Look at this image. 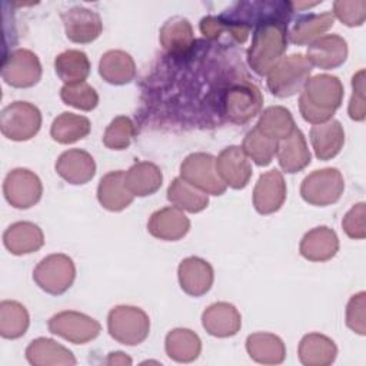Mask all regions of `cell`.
<instances>
[{
	"label": "cell",
	"instance_id": "cell-27",
	"mask_svg": "<svg viewBox=\"0 0 366 366\" xmlns=\"http://www.w3.org/2000/svg\"><path fill=\"white\" fill-rule=\"evenodd\" d=\"M246 350L254 362L263 365H277L286 357V346L283 340L267 332L249 335L246 339Z\"/></svg>",
	"mask_w": 366,
	"mask_h": 366
},
{
	"label": "cell",
	"instance_id": "cell-4",
	"mask_svg": "<svg viewBox=\"0 0 366 366\" xmlns=\"http://www.w3.org/2000/svg\"><path fill=\"white\" fill-rule=\"evenodd\" d=\"M107 329L110 336L119 343L136 346L149 336L150 320L140 307L120 305L109 312Z\"/></svg>",
	"mask_w": 366,
	"mask_h": 366
},
{
	"label": "cell",
	"instance_id": "cell-41",
	"mask_svg": "<svg viewBox=\"0 0 366 366\" xmlns=\"http://www.w3.org/2000/svg\"><path fill=\"white\" fill-rule=\"evenodd\" d=\"M136 134V127L127 116L114 117L103 134V143L112 150H124L130 146Z\"/></svg>",
	"mask_w": 366,
	"mask_h": 366
},
{
	"label": "cell",
	"instance_id": "cell-11",
	"mask_svg": "<svg viewBox=\"0 0 366 366\" xmlns=\"http://www.w3.org/2000/svg\"><path fill=\"white\" fill-rule=\"evenodd\" d=\"M3 80L13 87H31L41 77V64L39 57L27 49L10 51L1 69Z\"/></svg>",
	"mask_w": 366,
	"mask_h": 366
},
{
	"label": "cell",
	"instance_id": "cell-19",
	"mask_svg": "<svg viewBox=\"0 0 366 366\" xmlns=\"http://www.w3.org/2000/svg\"><path fill=\"white\" fill-rule=\"evenodd\" d=\"M202 325L214 337H230L240 330L242 316L232 303L217 302L204 309Z\"/></svg>",
	"mask_w": 366,
	"mask_h": 366
},
{
	"label": "cell",
	"instance_id": "cell-42",
	"mask_svg": "<svg viewBox=\"0 0 366 366\" xmlns=\"http://www.w3.org/2000/svg\"><path fill=\"white\" fill-rule=\"evenodd\" d=\"M60 97L66 104L84 112H90L99 104L97 92L86 81L64 84L60 90Z\"/></svg>",
	"mask_w": 366,
	"mask_h": 366
},
{
	"label": "cell",
	"instance_id": "cell-33",
	"mask_svg": "<svg viewBox=\"0 0 366 366\" xmlns=\"http://www.w3.org/2000/svg\"><path fill=\"white\" fill-rule=\"evenodd\" d=\"M335 23V16L332 11H325L320 14H306L296 20L293 24L289 39L295 44H310L323 33H326Z\"/></svg>",
	"mask_w": 366,
	"mask_h": 366
},
{
	"label": "cell",
	"instance_id": "cell-44",
	"mask_svg": "<svg viewBox=\"0 0 366 366\" xmlns=\"http://www.w3.org/2000/svg\"><path fill=\"white\" fill-rule=\"evenodd\" d=\"M366 293L359 292L353 295L346 306V325L355 333L366 335Z\"/></svg>",
	"mask_w": 366,
	"mask_h": 366
},
{
	"label": "cell",
	"instance_id": "cell-6",
	"mask_svg": "<svg viewBox=\"0 0 366 366\" xmlns=\"http://www.w3.org/2000/svg\"><path fill=\"white\" fill-rule=\"evenodd\" d=\"M41 126L40 110L29 102H13L0 113V129L3 136L14 142L34 137Z\"/></svg>",
	"mask_w": 366,
	"mask_h": 366
},
{
	"label": "cell",
	"instance_id": "cell-40",
	"mask_svg": "<svg viewBox=\"0 0 366 366\" xmlns=\"http://www.w3.org/2000/svg\"><path fill=\"white\" fill-rule=\"evenodd\" d=\"M200 31L207 39H217L223 31H229L237 41L243 43L247 39L250 26L244 21L236 20H226L223 16H207L200 20Z\"/></svg>",
	"mask_w": 366,
	"mask_h": 366
},
{
	"label": "cell",
	"instance_id": "cell-5",
	"mask_svg": "<svg viewBox=\"0 0 366 366\" xmlns=\"http://www.w3.org/2000/svg\"><path fill=\"white\" fill-rule=\"evenodd\" d=\"M76 277V267L64 253H53L39 262L33 270V280L36 285L50 295H61L73 285Z\"/></svg>",
	"mask_w": 366,
	"mask_h": 366
},
{
	"label": "cell",
	"instance_id": "cell-3",
	"mask_svg": "<svg viewBox=\"0 0 366 366\" xmlns=\"http://www.w3.org/2000/svg\"><path fill=\"white\" fill-rule=\"evenodd\" d=\"M313 66L300 53L283 57L266 76L267 89L276 97H290L302 92Z\"/></svg>",
	"mask_w": 366,
	"mask_h": 366
},
{
	"label": "cell",
	"instance_id": "cell-45",
	"mask_svg": "<svg viewBox=\"0 0 366 366\" xmlns=\"http://www.w3.org/2000/svg\"><path fill=\"white\" fill-rule=\"evenodd\" d=\"M365 216H366V204L360 202L353 204L352 209L342 219V227L350 239L362 240L366 237Z\"/></svg>",
	"mask_w": 366,
	"mask_h": 366
},
{
	"label": "cell",
	"instance_id": "cell-7",
	"mask_svg": "<svg viewBox=\"0 0 366 366\" xmlns=\"http://www.w3.org/2000/svg\"><path fill=\"white\" fill-rule=\"evenodd\" d=\"M180 177L212 196H220L227 189L217 173L216 157L209 153L189 154L180 164Z\"/></svg>",
	"mask_w": 366,
	"mask_h": 366
},
{
	"label": "cell",
	"instance_id": "cell-32",
	"mask_svg": "<svg viewBox=\"0 0 366 366\" xmlns=\"http://www.w3.org/2000/svg\"><path fill=\"white\" fill-rule=\"evenodd\" d=\"M164 349L170 359L187 363L199 357L202 350V342L199 336L190 329L177 327L167 333L164 340Z\"/></svg>",
	"mask_w": 366,
	"mask_h": 366
},
{
	"label": "cell",
	"instance_id": "cell-1",
	"mask_svg": "<svg viewBox=\"0 0 366 366\" xmlns=\"http://www.w3.org/2000/svg\"><path fill=\"white\" fill-rule=\"evenodd\" d=\"M343 84L332 74L309 77L299 96L302 117L312 124L329 122L343 100Z\"/></svg>",
	"mask_w": 366,
	"mask_h": 366
},
{
	"label": "cell",
	"instance_id": "cell-39",
	"mask_svg": "<svg viewBox=\"0 0 366 366\" xmlns=\"http://www.w3.org/2000/svg\"><path fill=\"white\" fill-rule=\"evenodd\" d=\"M277 140L264 136L256 127H253L244 134L242 149L257 166H267L277 152Z\"/></svg>",
	"mask_w": 366,
	"mask_h": 366
},
{
	"label": "cell",
	"instance_id": "cell-31",
	"mask_svg": "<svg viewBox=\"0 0 366 366\" xmlns=\"http://www.w3.org/2000/svg\"><path fill=\"white\" fill-rule=\"evenodd\" d=\"M100 76L110 84H126L136 76L133 57L123 50H109L99 61Z\"/></svg>",
	"mask_w": 366,
	"mask_h": 366
},
{
	"label": "cell",
	"instance_id": "cell-25",
	"mask_svg": "<svg viewBox=\"0 0 366 366\" xmlns=\"http://www.w3.org/2000/svg\"><path fill=\"white\" fill-rule=\"evenodd\" d=\"M309 136L315 154L320 160L333 159L345 144V130L340 122L333 119L322 124H313Z\"/></svg>",
	"mask_w": 366,
	"mask_h": 366
},
{
	"label": "cell",
	"instance_id": "cell-18",
	"mask_svg": "<svg viewBox=\"0 0 366 366\" xmlns=\"http://www.w3.org/2000/svg\"><path fill=\"white\" fill-rule=\"evenodd\" d=\"M189 229L190 220L186 217L183 210L174 206L156 210L147 222L149 233L156 239L167 242H174L184 237Z\"/></svg>",
	"mask_w": 366,
	"mask_h": 366
},
{
	"label": "cell",
	"instance_id": "cell-14",
	"mask_svg": "<svg viewBox=\"0 0 366 366\" xmlns=\"http://www.w3.org/2000/svg\"><path fill=\"white\" fill-rule=\"evenodd\" d=\"M286 200V183L277 169H272L259 176L253 189V206L260 214L277 212Z\"/></svg>",
	"mask_w": 366,
	"mask_h": 366
},
{
	"label": "cell",
	"instance_id": "cell-43",
	"mask_svg": "<svg viewBox=\"0 0 366 366\" xmlns=\"http://www.w3.org/2000/svg\"><path fill=\"white\" fill-rule=\"evenodd\" d=\"M333 16L337 17L345 26L357 27L365 23L366 17V1H346L337 0L333 3Z\"/></svg>",
	"mask_w": 366,
	"mask_h": 366
},
{
	"label": "cell",
	"instance_id": "cell-46",
	"mask_svg": "<svg viewBox=\"0 0 366 366\" xmlns=\"http://www.w3.org/2000/svg\"><path fill=\"white\" fill-rule=\"evenodd\" d=\"M353 94L349 102L347 113L352 120L362 122L366 117V106H365V70L360 69L352 77Z\"/></svg>",
	"mask_w": 366,
	"mask_h": 366
},
{
	"label": "cell",
	"instance_id": "cell-9",
	"mask_svg": "<svg viewBox=\"0 0 366 366\" xmlns=\"http://www.w3.org/2000/svg\"><path fill=\"white\" fill-rule=\"evenodd\" d=\"M100 323L76 310H63L49 320V330L71 343L83 345L96 339L100 333Z\"/></svg>",
	"mask_w": 366,
	"mask_h": 366
},
{
	"label": "cell",
	"instance_id": "cell-24",
	"mask_svg": "<svg viewBox=\"0 0 366 366\" xmlns=\"http://www.w3.org/2000/svg\"><path fill=\"white\" fill-rule=\"evenodd\" d=\"M159 40L167 53L174 56L186 54L194 44L193 27L187 19L174 16L160 27Z\"/></svg>",
	"mask_w": 366,
	"mask_h": 366
},
{
	"label": "cell",
	"instance_id": "cell-22",
	"mask_svg": "<svg viewBox=\"0 0 366 366\" xmlns=\"http://www.w3.org/2000/svg\"><path fill=\"white\" fill-rule=\"evenodd\" d=\"M3 243L11 254H29L43 246L44 236L41 229L34 223L16 222L3 233Z\"/></svg>",
	"mask_w": 366,
	"mask_h": 366
},
{
	"label": "cell",
	"instance_id": "cell-26",
	"mask_svg": "<svg viewBox=\"0 0 366 366\" xmlns=\"http://www.w3.org/2000/svg\"><path fill=\"white\" fill-rule=\"evenodd\" d=\"M277 162L283 172L296 173L310 163V152L303 133L296 127L290 136L279 140Z\"/></svg>",
	"mask_w": 366,
	"mask_h": 366
},
{
	"label": "cell",
	"instance_id": "cell-23",
	"mask_svg": "<svg viewBox=\"0 0 366 366\" xmlns=\"http://www.w3.org/2000/svg\"><path fill=\"white\" fill-rule=\"evenodd\" d=\"M133 199L134 196L126 186L123 170L109 172L100 179L97 186V200L104 209L110 212H120L126 209Z\"/></svg>",
	"mask_w": 366,
	"mask_h": 366
},
{
	"label": "cell",
	"instance_id": "cell-29",
	"mask_svg": "<svg viewBox=\"0 0 366 366\" xmlns=\"http://www.w3.org/2000/svg\"><path fill=\"white\" fill-rule=\"evenodd\" d=\"M124 182L133 196L144 197L160 189L163 174L152 162H136L127 172H124Z\"/></svg>",
	"mask_w": 366,
	"mask_h": 366
},
{
	"label": "cell",
	"instance_id": "cell-35",
	"mask_svg": "<svg viewBox=\"0 0 366 366\" xmlns=\"http://www.w3.org/2000/svg\"><path fill=\"white\" fill-rule=\"evenodd\" d=\"M254 127L264 136L279 142L290 136L296 129V124L292 113L286 107L270 106L263 110Z\"/></svg>",
	"mask_w": 366,
	"mask_h": 366
},
{
	"label": "cell",
	"instance_id": "cell-8",
	"mask_svg": "<svg viewBox=\"0 0 366 366\" xmlns=\"http://www.w3.org/2000/svg\"><path fill=\"white\" fill-rule=\"evenodd\" d=\"M345 190L342 173L335 167L315 170L307 174L300 186V196L313 206H329L336 203Z\"/></svg>",
	"mask_w": 366,
	"mask_h": 366
},
{
	"label": "cell",
	"instance_id": "cell-47",
	"mask_svg": "<svg viewBox=\"0 0 366 366\" xmlns=\"http://www.w3.org/2000/svg\"><path fill=\"white\" fill-rule=\"evenodd\" d=\"M107 365H130L132 359L126 356L123 352H112L109 353V357L106 360Z\"/></svg>",
	"mask_w": 366,
	"mask_h": 366
},
{
	"label": "cell",
	"instance_id": "cell-34",
	"mask_svg": "<svg viewBox=\"0 0 366 366\" xmlns=\"http://www.w3.org/2000/svg\"><path fill=\"white\" fill-rule=\"evenodd\" d=\"M167 199L174 207L190 213H199L209 204V194L192 186L180 176L173 179L167 187Z\"/></svg>",
	"mask_w": 366,
	"mask_h": 366
},
{
	"label": "cell",
	"instance_id": "cell-17",
	"mask_svg": "<svg viewBox=\"0 0 366 366\" xmlns=\"http://www.w3.org/2000/svg\"><path fill=\"white\" fill-rule=\"evenodd\" d=\"M306 59L323 70L336 69L347 59V43L337 34H323L309 44Z\"/></svg>",
	"mask_w": 366,
	"mask_h": 366
},
{
	"label": "cell",
	"instance_id": "cell-21",
	"mask_svg": "<svg viewBox=\"0 0 366 366\" xmlns=\"http://www.w3.org/2000/svg\"><path fill=\"white\" fill-rule=\"evenodd\" d=\"M339 250L337 234L327 226H317L300 240L299 252L310 262H326L335 257Z\"/></svg>",
	"mask_w": 366,
	"mask_h": 366
},
{
	"label": "cell",
	"instance_id": "cell-37",
	"mask_svg": "<svg viewBox=\"0 0 366 366\" xmlns=\"http://www.w3.org/2000/svg\"><path fill=\"white\" fill-rule=\"evenodd\" d=\"M90 120L84 116L64 112L59 114L50 127L53 140L61 144H70L84 139L90 133Z\"/></svg>",
	"mask_w": 366,
	"mask_h": 366
},
{
	"label": "cell",
	"instance_id": "cell-2",
	"mask_svg": "<svg viewBox=\"0 0 366 366\" xmlns=\"http://www.w3.org/2000/svg\"><path fill=\"white\" fill-rule=\"evenodd\" d=\"M287 24L279 19L259 21L252 46L247 50V63L259 76H266L282 59L287 49Z\"/></svg>",
	"mask_w": 366,
	"mask_h": 366
},
{
	"label": "cell",
	"instance_id": "cell-12",
	"mask_svg": "<svg viewBox=\"0 0 366 366\" xmlns=\"http://www.w3.org/2000/svg\"><path fill=\"white\" fill-rule=\"evenodd\" d=\"M224 114L236 124H243L259 114L263 96L254 84H234L224 94Z\"/></svg>",
	"mask_w": 366,
	"mask_h": 366
},
{
	"label": "cell",
	"instance_id": "cell-20",
	"mask_svg": "<svg viewBox=\"0 0 366 366\" xmlns=\"http://www.w3.org/2000/svg\"><path fill=\"white\" fill-rule=\"evenodd\" d=\"M56 172L70 184H86L96 173V163L90 153L81 149H70L57 157Z\"/></svg>",
	"mask_w": 366,
	"mask_h": 366
},
{
	"label": "cell",
	"instance_id": "cell-38",
	"mask_svg": "<svg viewBox=\"0 0 366 366\" xmlns=\"http://www.w3.org/2000/svg\"><path fill=\"white\" fill-rule=\"evenodd\" d=\"M29 313L26 307L14 300L0 303V335L6 339L23 336L29 327Z\"/></svg>",
	"mask_w": 366,
	"mask_h": 366
},
{
	"label": "cell",
	"instance_id": "cell-30",
	"mask_svg": "<svg viewBox=\"0 0 366 366\" xmlns=\"http://www.w3.org/2000/svg\"><path fill=\"white\" fill-rule=\"evenodd\" d=\"M26 357L31 365H76L73 353L49 337H37L30 342L26 349Z\"/></svg>",
	"mask_w": 366,
	"mask_h": 366
},
{
	"label": "cell",
	"instance_id": "cell-13",
	"mask_svg": "<svg viewBox=\"0 0 366 366\" xmlns=\"http://www.w3.org/2000/svg\"><path fill=\"white\" fill-rule=\"evenodd\" d=\"M61 20L66 36L73 43H92L100 36L103 30L100 16L94 10L81 6H74L64 10L61 13Z\"/></svg>",
	"mask_w": 366,
	"mask_h": 366
},
{
	"label": "cell",
	"instance_id": "cell-16",
	"mask_svg": "<svg viewBox=\"0 0 366 366\" xmlns=\"http://www.w3.org/2000/svg\"><path fill=\"white\" fill-rule=\"evenodd\" d=\"M177 277L182 290L190 296L199 297L206 295L213 285V267L202 257L190 256L180 262Z\"/></svg>",
	"mask_w": 366,
	"mask_h": 366
},
{
	"label": "cell",
	"instance_id": "cell-36",
	"mask_svg": "<svg viewBox=\"0 0 366 366\" xmlns=\"http://www.w3.org/2000/svg\"><path fill=\"white\" fill-rule=\"evenodd\" d=\"M54 70L64 84L84 81L90 73V61L84 51L66 50L54 59Z\"/></svg>",
	"mask_w": 366,
	"mask_h": 366
},
{
	"label": "cell",
	"instance_id": "cell-15",
	"mask_svg": "<svg viewBox=\"0 0 366 366\" xmlns=\"http://www.w3.org/2000/svg\"><path fill=\"white\" fill-rule=\"evenodd\" d=\"M216 169L223 183L232 189H243L252 177V164L240 146H229L216 157Z\"/></svg>",
	"mask_w": 366,
	"mask_h": 366
},
{
	"label": "cell",
	"instance_id": "cell-28",
	"mask_svg": "<svg viewBox=\"0 0 366 366\" xmlns=\"http://www.w3.org/2000/svg\"><path fill=\"white\" fill-rule=\"evenodd\" d=\"M299 359L306 366H327L335 362L337 349L332 339L320 333H307L297 349Z\"/></svg>",
	"mask_w": 366,
	"mask_h": 366
},
{
	"label": "cell",
	"instance_id": "cell-10",
	"mask_svg": "<svg viewBox=\"0 0 366 366\" xmlns=\"http://www.w3.org/2000/svg\"><path fill=\"white\" fill-rule=\"evenodd\" d=\"M3 193L13 207L29 209L40 200L43 186L36 173L19 167L7 173L3 183Z\"/></svg>",
	"mask_w": 366,
	"mask_h": 366
}]
</instances>
